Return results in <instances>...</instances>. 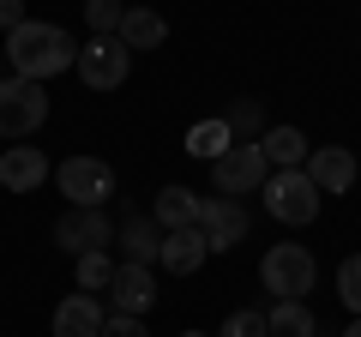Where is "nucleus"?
Wrapping results in <instances>:
<instances>
[{"instance_id":"1","label":"nucleus","mask_w":361,"mask_h":337,"mask_svg":"<svg viewBox=\"0 0 361 337\" xmlns=\"http://www.w3.org/2000/svg\"><path fill=\"white\" fill-rule=\"evenodd\" d=\"M6 66L18 78L49 85V78H61V73L78 66V37L66 25H49V18H25L18 30H6Z\"/></svg>"},{"instance_id":"2","label":"nucleus","mask_w":361,"mask_h":337,"mask_svg":"<svg viewBox=\"0 0 361 337\" xmlns=\"http://www.w3.org/2000/svg\"><path fill=\"white\" fill-rule=\"evenodd\" d=\"M259 283L271 289V301H307V289L319 283V259H313V247L277 241L265 259H259Z\"/></svg>"},{"instance_id":"3","label":"nucleus","mask_w":361,"mask_h":337,"mask_svg":"<svg viewBox=\"0 0 361 337\" xmlns=\"http://www.w3.org/2000/svg\"><path fill=\"white\" fill-rule=\"evenodd\" d=\"M42 121H49V91L37 78H0V139H37Z\"/></svg>"},{"instance_id":"4","label":"nucleus","mask_w":361,"mask_h":337,"mask_svg":"<svg viewBox=\"0 0 361 337\" xmlns=\"http://www.w3.org/2000/svg\"><path fill=\"white\" fill-rule=\"evenodd\" d=\"M259 193H265V211L277 223H289V229H307V223L319 217V199H325L319 187L307 181V168H277Z\"/></svg>"},{"instance_id":"5","label":"nucleus","mask_w":361,"mask_h":337,"mask_svg":"<svg viewBox=\"0 0 361 337\" xmlns=\"http://www.w3.org/2000/svg\"><path fill=\"white\" fill-rule=\"evenodd\" d=\"M78 85H85V91H121V85H127V73H133V49L121 37H90L85 49H78Z\"/></svg>"},{"instance_id":"6","label":"nucleus","mask_w":361,"mask_h":337,"mask_svg":"<svg viewBox=\"0 0 361 337\" xmlns=\"http://www.w3.org/2000/svg\"><path fill=\"white\" fill-rule=\"evenodd\" d=\"M54 187L66 193V205H85V211H103L115 199V168L103 157H66L54 168Z\"/></svg>"},{"instance_id":"7","label":"nucleus","mask_w":361,"mask_h":337,"mask_svg":"<svg viewBox=\"0 0 361 337\" xmlns=\"http://www.w3.org/2000/svg\"><path fill=\"white\" fill-rule=\"evenodd\" d=\"M271 181V163L259 145H229V151L211 163V187H217L223 199H241V193H259V187Z\"/></svg>"},{"instance_id":"8","label":"nucleus","mask_w":361,"mask_h":337,"mask_svg":"<svg viewBox=\"0 0 361 337\" xmlns=\"http://www.w3.org/2000/svg\"><path fill=\"white\" fill-rule=\"evenodd\" d=\"M54 241L66 247V253H97V247H115V217L109 211H85V205H66L61 223H54Z\"/></svg>"},{"instance_id":"9","label":"nucleus","mask_w":361,"mask_h":337,"mask_svg":"<svg viewBox=\"0 0 361 337\" xmlns=\"http://www.w3.org/2000/svg\"><path fill=\"white\" fill-rule=\"evenodd\" d=\"M199 235H205V247L211 253H229V247H241L247 241V205L241 199H205L199 205Z\"/></svg>"},{"instance_id":"10","label":"nucleus","mask_w":361,"mask_h":337,"mask_svg":"<svg viewBox=\"0 0 361 337\" xmlns=\"http://www.w3.org/2000/svg\"><path fill=\"white\" fill-rule=\"evenodd\" d=\"M109 307L127 313V319H145V313L157 307V277H151V265L121 259V265H115V283H109Z\"/></svg>"},{"instance_id":"11","label":"nucleus","mask_w":361,"mask_h":337,"mask_svg":"<svg viewBox=\"0 0 361 337\" xmlns=\"http://www.w3.org/2000/svg\"><path fill=\"white\" fill-rule=\"evenodd\" d=\"M301 168H307V181L319 187V193H349V187H355V175H361L355 151H343V145H313Z\"/></svg>"},{"instance_id":"12","label":"nucleus","mask_w":361,"mask_h":337,"mask_svg":"<svg viewBox=\"0 0 361 337\" xmlns=\"http://www.w3.org/2000/svg\"><path fill=\"white\" fill-rule=\"evenodd\" d=\"M49 175L54 168H49V157H42L37 145H6V151H0V187H6V193H37Z\"/></svg>"},{"instance_id":"13","label":"nucleus","mask_w":361,"mask_h":337,"mask_svg":"<svg viewBox=\"0 0 361 337\" xmlns=\"http://www.w3.org/2000/svg\"><path fill=\"white\" fill-rule=\"evenodd\" d=\"M103 325H109L103 301L85 295V289H73V295L54 307V337H103Z\"/></svg>"},{"instance_id":"14","label":"nucleus","mask_w":361,"mask_h":337,"mask_svg":"<svg viewBox=\"0 0 361 337\" xmlns=\"http://www.w3.org/2000/svg\"><path fill=\"white\" fill-rule=\"evenodd\" d=\"M205 259H211V247H205L199 229H163V253H157V265H163L169 277H193Z\"/></svg>"},{"instance_id":"15","label":"nucleus","mask_w":361,"mask_h":337,"mask_svg":"<svg viewBox=\"0 0 361 337\" xmlns=\"http://www.w3.org/2000/svg\"><path fill=\"white\" fill-rule=\"evenodd\" d=\"M115 247H121V259H133V265H157V253H163V223L157 217H127L115 229Z\"/></svg>"},{"instance_id":"16","label":"nucleus","mask_w":361,"mask_h":337,"mask_svg":"<svg viewBox=\"0 0 361 337\" xmlns=\"http://www.w3.org/2000/svg\"><path fill=\"white\" fill-rule=\"evenodd\" d=\"M199 205H205V199H199L193 187H163V193L151 199V217L163 223V229H199Z\"/></svg>"},{"instance_id":"17","label":"nucleus","mask_w":361,"mask_h":337,"mask_svg":"<svg viewBox=\"0 0 361 337\" xmlns=\"http://www.w3.org/2000/svg\"><path fill=\"white\" fill-rule=\"evenodd\" d=\"M259 151H265L271 168H301L313 145H307V133H301V127H265V133H259Z\"/></svg>"},{"instance_id":"18","label":"nucleus","mask_w":361,"mask_h":337,"mask_svg":"<svg viewBox=\"0 0 361 337\" xmlns=\"http://www.w3.org/2000/svg\"><path fill=\"white\" fill-rule=\"evenodd\" d=\"M115 37L127 42L133 54H139V49H163L169 18H163V13H151V6H127V18H121V30H115Z\"/></svg>"},{"instance_id":"19","label":"nucleus","mask_w":361,"mask_h":337,"mask_svg":"<svg viewBox=\"0 0 361 337\" xmlns=\"http://www.w3.org/2000/svg\"><path fill=\"white\" fill-rule=\"evenodd\" d=\"M229 145H235V133H229V121H223V115H205V121L187 127V157H199V163H217Z\"/></svg>"},{"instance_id":"20","label":"nucleus","mask_w":361,"mask_h":337,"mask_svg":"<svg viewBox=\"0 0 361 337\" xmlns=\"http://www.w3.org/2000/svg\"><path fill=\"white\" fill-rule=\"evenodd\" d=\"M115 253H109V247H97V253H78L73 259V271H78V289H85V295H109V283H115Z\"/></svg>"},{"instance_id":"21","label":"nucleus","mask_w":361,"mask_h":337,"mask_svg":"<svg viewBox=\"0 0 361 337\" xmlns=\"http://www.w3.org/2000/svg\"><path fill=\"white\" fill-rule=\"evenodd\" d=\"M265 319H271V337H313V331H319L307 301H271Z\"/></svg>"},{"instance_id":"22","label":"nucleus","mask_w":361,"mask_h":337,"mask_svg":"<svg viewBox=\"0 0 361 337\" xmlns=\"http://www.w3.org/2000/svg\"><path fill=\"white\" fill-rule=\"evenodd\" d=\"M223 121H229L235 145H259V133H265V109H259L253 97H247V103H235V109H229V115H223Z\"/></svg>"},{"instance_id":"23","label":"nucleus","mask_w":361,"mask_h":337,"mask_svg":"<svg viewBox=\"0 0 361 337\" xmlns=\"http://www.w3.org/2000/svg\"><path fill=\"white\" fill-rule=\"evenodd\" d=\"M121 18H127V6H121V0H85V25H90V37H115Z\"/></svg>"},{"instance_id":"24","label":"nucleus","mask_w":361,"mask_h":337,"mask_svg":"<svg viewBox=\"0 0 361 337\" xmlns=\"http://www.w3.org/2000/svg\"><path fill=\"white\" fill-rule=\"evenodd\" d=\"M217 337H271V319H265V307H235Z\"/></svg>"},{"instance_id":"25","label":"nucleus","mask_w":361,"mask_h":337,"mask_svg":"<svg viewBox=\"0 0 361 337\" xmlns=\"http://www.w3.org/2000/svg\"><path fill=\"white\" fill-rule=\"evenodd\" d=\"M337 295H343V307L361 319V253H349V259L337 265Z\"/></svg>"},{"instance_id":"26","label":"nucleus","mask_w":361,"mask_h":337,"mask_svg":"<svg viewBox=\"0 0 361 337\" xmlns=\"http://www.w3.org/2000/svg\"><path fill=\"white\" fill-rule=\"evenodd\" d=\"M103 337H151V331H145V319H127V313H109Z\"/></svg>"},{"instance_id":"27","label":"nucleus","mask_w":361,"mask_h":337,"mask_svg":"<svg viewBox=\"0 0 361 337\" xmlns=\"http://www.w3.org/2000/svg\"><path fill=\"white\" fill-rule=\"evenodd\" d=\"M25 0H0V30H18V25H25Z\"/></svg>"},{"instance_id":"28","label":"nucleus","mask_w":361,"mask_h":337,"mask_svg":"<svg viewBox=\"0 0 361 337\" xmlns=\"http://www.w3.org/2000/svg\"><path fill=\"white\" fill-rule=\"evenodd\" d=\"M343 337H361V319H355V325H349V331H343Z\"/></svg>"},{"instance_id":"29","label":"nucleus","mask_w":361,"mask_h":337,"mask_svg":"<svg viewBox=\"0 0 361 337\" xmlns=\"http://www.w3.org/2000/svg\"><path fill=\"white\" fill-rule=\"evenodd\" d=\"M180 337H205V331H180Z\"/></svg>"}]
</instances>
